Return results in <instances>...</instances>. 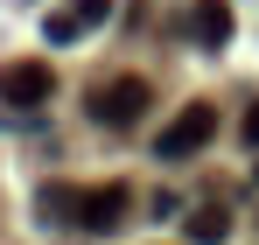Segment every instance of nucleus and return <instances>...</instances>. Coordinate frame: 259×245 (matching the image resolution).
Wrapping results in <instances>:
<instances>
[{
    "label": "nucleus",
    "instance_id": "1",
    "mask_svg": "<svg viewBox=\"0 0 259 245\" xmlns=\"http://www.w3.org/2000/svg\"><path fill=\"white\" fill-rule=\"evenodd\" d=\"M147 105H154L147 77H105L98 91H91V119H98V126H140Z\"/></svg>",
    "mask_w": 259,
    "mask_h": 245
},
{
    "label": "nucleus",
    "instance_id": "2",
    "mask_svg": "<svg viewBox=\"0 0 259 245\" xmlns=\"http://www.w3.org/2000/svg\"><path fill=\"white\" fill-rule=\"evenodd\" d=\"M210 133H217V105H203V98H196V105H182V112L161 126L154 154H161V161H189L196 147H210Z\"/></svg>",
    "mask_w": 259,
    "mask_h": 245
},
{
    "label": "nucleus",
    "instance_id": "3",
    "mask_svg": "<svg viewBox=\"0 0 259 245\" xmlns=\"http://www.w3.org/2000/svg\"><path fill=\"white\" fill-rule=\"evenodd\" d=\"M126 210H133V189H126V182H98V189L77 196V231H119Z\"/></svg>",
    "mask_w": 259,
    "mask_h": 245
},
{
    "label": "nucleus",
    "instance_id": "4",
    "mask_svg": "<svg viewBox=\"0 0 259 245\" xmlns=\"http://www.w3.org/2000/svg\"><path fill=\"white\" fill-rule=\"evenodd\" d=\"M105 21H112V0H70V7H56V14H49V28H42V35L56 42V49H70V42L98 35Z\"/></svg>",
    "mask_w": 259,
    "mask_h": 245
},
{
    "label": "nucleus",
    "instance_id": "5",
    "mask_svg": "<svg viewBox=\"0 0 259 245\" xmlns=\"http://www.w3.org/2000/svg\"><path fill=\"white\" fill-rule=\"evenodd\" d=\"M49 91H56L49 63H7V70H0V105H14V112L49 105Z\"/></svg>",
    "mask_w": 259,
    "mask_h": 245
},
{
    "label": "nucleus",
    "instance_id": "6",
    "mask_svg": "<svg viewBox=\"0 0 259 245\" xmlns=\"http://www.w3.org/2000/svg\"><path fill=\"white\" fill-rule=\"evenodd\" d=\"M182 224H189V245H224V238H231V224H238V217H231L224 203H196L189 217H182Z\"/></svg>",
    "mask_w": 259,
    "mask_h": 245
},
{
    "label": "nucleus",
    "instance_id": "7",
    "mask_svg": "<svg viewBox=\"0 0 259 245\" xmlns=\"http://www.w3.org/2000/svg\"><path fill=\"white\" fill-rule=\"evenodd\" d=\"M196 42L203 49H224L231 42V0H196Z\"/></svg>",
    "mask_w": 259,
    "mask_h": 245
},
{
    "label": "nucleus",
    "instance_id": "8",
    "mask_svg": "<svg viewBox=\"0 0 259 245\" xmlns=\"http://www.w3.org/2000/svg\"><path fill=\"white\" fill-rule=\"evenodd\" d=\"M42 217H49V224H63V217L77 224V203H70V189H56V182H49V189H42Z\"/></svg>",
    "mask_w": 259,
    "mask_h": 245
},
{
    "label": "nucleus",
    "instance_id": "9",
    "mask_svg": "<svg viewBox=\"0 0 259 245\" xmlns=\"http://www.w3.org/2000/svg\"><path fill=\"white\" fill-rule=\"evenodd\" d=\"M175 210H182V203H175V189H154V196H147V217H175Z\"/></svg>",
    "mask_w": 259,
    "mask_h": 245
},
{
    "label": "nucleus",
    "instance_id": "10",
    "mask_svg": "<svg viewBox=\"0 0 259 245\" xmlns=\"http://www.w3.org/2000/svg\"><path fill=\"white\" fill-rule=\"evenodd\" d=\"M238 133H245V147H252V154H259V98H252V105H245V119H238Z\"/></svg>",
    "mask_w": 259,
    "mask_h": 245
}]
</instances>
